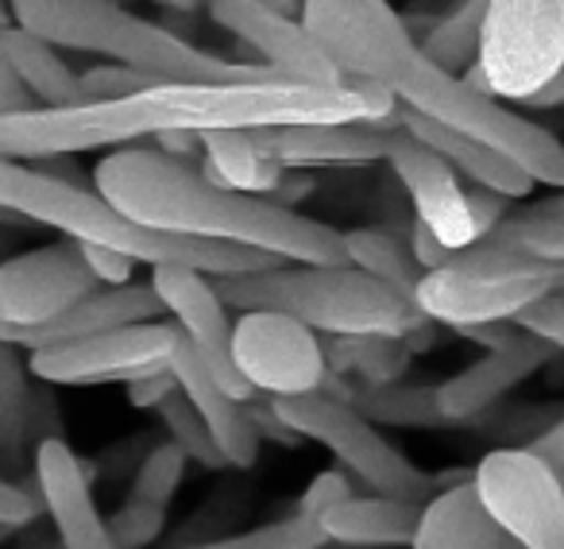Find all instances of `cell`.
Wrapping results in <instances>:
<instances>
[{
    "instance_id": "1",
    "label": "cell",
    "mask_w": 564,
    "mask_h": 549,
    "mask_svg": "<svg viewBox=\"0 0 564 549\" xmlns=\"http://www.w3.org/2000/svg\"><path fill=\"white\" fill-rule=\"evenodd\" d=\"M310 120H371L352 82L314 86L291 78L248 82H155L128 97L78 105H32L0 112V159H58L82 151L128 148L143 136L279 128Z\"/></svg>"
},
{
    "instance_id": "2",
    "label": "cell",
    "mask_w": 564,
    "mask_h": 549,
    "mask_svg": "<svg viewBox=\"0 0 564 549\" xmlns=\"http://www.w3.org/2000/svg\"><path fill=\"white\" fill-rule=\"evenodd\" d=\"M302 20L340 74L376 78L402 109L499 148L538 186L564 190V143L510 101L476 89L422 51L417 35L387 0H306Z\"/></svg>"
},
{
    "instance_id": "3",
    "label": "cell",
    "mask_w": 564,
    "mask_h": 549,
    "mask_svg": "<svg viewBox=\"0 0 564 549\" xmlns=\"http://www.w3.org/2000/svg\"><path fill=\"white\" fill-rule=\"evenodd\" d=\"M94 190L148 228L240 244L291 263H348L340 228L274 197L217 186L189 159L155 148H112L94 166Z\"/></svg>"
},
{
    "instance_id": "4",
    "label": "cell",
    "mask_w": 564,
    "mask_h": 549,
    "mask_svg": "<svg viewBox=\"0 0 564 549\" xmlns=\"http://www.w3.org/2000/svg\"><path fill=\"white\" fill-rule=\"evenodd\" d=\"M0 209L17 213L20 220H40L58 228L78 244H101L132 256L135 263H186L205 274H240L259 267L291 263V259L267 256L240 244L205 240V236H182L166 228H148L140 220L124 217L109 197L94 186H82V179H63L40 163L24 159H0Z\"/></svg>"
},
{
    "instance_id": "5",
    "label": "cell",
    "mask_w": 564,
    "mask_h": 549,
    "mask_svg": "<svg viewBox=\"0 0 564 549\" xmlns=\"http://www.w3.org/2000/svg\"><path fill=\"white\" fill-rule=\"evenodd\" d=\"M213 283L228 310H279L322 337H406L430 322L417 302L356 263H274L259 271L213 274Z\"/></svg>"
},
{
    "instance_id": "6",
    "label": "cell",
    "mask_w": 564,
    "mask_h": 549,
    "mask_svg": "<svg viewBox=\"0 0 564 549\" xmlns=\"http://www.w3.org/2000/svg\"><path fill=\"white\" fill-rule=\"evenodd\" d=\"M9 12L20 28L43 35L55 47L101 55L105 63L135 66L163 82L282 78L267 63H232L194 47L155 20L120 9L117 0H9Z\"/></svg>"
},
{
    "instance_id": "7",
    "label": "cell",
    "mask_w": 564,
    "mask_h": 549,
    "mask_svg": "<svg viewBox=\"0 0 564 549\" xmlns=\"http://www.w3.org/2000/svg\"><path fill=\"white\" fill-rule=\"evenodd\" d=\"M267 402H271L274 415L291 426L294 433L329 449L340 461V469L352 472L368 492L399 495V499H414V503H425L437 492V480L417 469L406 453H399L376 430V422L368 415H360L352 402L337 399L329 391L286 395V399H267Z\"/></svg>"
},
{
    "instance_id": "8",
    "label": "cell",
    "mask_w": 564,
    "mask_h": 549,
    "mask_svg": "<svg viewBox=\"0 0 564 549\" xmlns=\"http://www.w3.org/2000/svg\"><path fill=\"white\" fill-rule=\"evenodd\" d=\"M564 66V0H491L471 86L522 105Z\"/></svg>"
},
{
    "instance_id": "9",
    "label": "cell",
    "mask_w": 564,
    "mask_h": 549,
    "mask_svg": "<svg viewBox=\"0 0 564 549\" xmlns=\"http://www.w3.org/2000/svg\"><path fill=\"white\" fill-rule=\"evenodd\" d=\"M471 484L522 549H564V480L533 449H491L471 472Z\"/></svg>"
},
{
    "instance_id": "10",
    "label": "cell",
    "mask_w": 564,
    "mask_h": 549,
    "mask_svg": "<svg viewBox=\"0 0 564 549\" xmlns=\"http://www.w3.org/2000/svg\"><path fill=\"white\" fill-rule=\"evenodd\" d=\"M232 364L243 384L267 399L322 391L329 379L322 333L279 310H236Z\"/></svg>"
},
{
    "instance_id": "11",
    "label": "cell",
    "mask_w": 564,
    "mask_h": 549,
    "mask_svg": "<svg viewBox=\"0 0 564 549\" xmlns=\"http://www.w3.org/2000/svg\"><path fill=\"white\" fill-rule=\"evenodd\" d=\"M178 341V325L159 317V322H132L117 330L94 333V337L70 341L32 353L28 368L40 384L51 387H89V384H128L151 368H163L171 360V348Z\"/></svg>"
},
{
    "instance_id": "12",
    "label": "cell",
    "mask_w": 564,
    "mask_h": 549,
    "mask_svg": "<svg viewBox=\"0 0 564 549\" xmlns=\"http://www.w3.org/2000/svg\"><path fill=\"white\" fill-rule=\"evenodd\" d=\"M205 12L220 32L251 47L282 78L314 82V86H340L345 78L329 51L314 40L306 20L279 0H205Z\"/></svg>"
},
{
    "instance_id": "13",
    "label": "cell",
    "mask_w": 564,
    "mask_h": 549,
    "mask_svg": "<svg viewBox=\"0 0 564 549\" xmlns=\"http://www.w3.org/2000/svg\"><path fill=\"white\" fill-rule=\"evenodd\" d=\"M97 291L78 240L63 236L0 259V325H40Z\"/></svg>"
},
{
    "instance_id": "14",
    "label": "cell",
    "mask_w": 564,
    "mask_h": 549,
    "mask_svg": "<svg viewBox=\"0 0 564 549\" xmlns=\"http://www.w3.org/2000/svg\"><path fill=\"white\" fill-rule=\"evenodd\" d=\"M541 294H549V287L530 274H495L460 263H441L433 271H422L414 302L433 325L456 333L484 322H514Z\"/></svg>"
},
{
    "instance_id": "15",
    "label": "cell",
    "mask_w": 564,
    "mask_h": 549,
    "mask_svg": "<svg viewBox=\"0 0 564 549\" xmlns=\"http://www.w3.org/2000/svg\"><path fill=\"white\" fill-rule=\"evenodd\" d=\"M151 287H155L166 317L197 348V356L209 364L213 376L236 399H251L256 391L243 384V376L232 364V317H228V302L220 299L213 274L186 263H159L151 267Z\"/></svg>"
},
{
    "instance_id": "16",
    "label": "cell",
    "mask_w": 564,
    "mask_h": 549,
    "mask_svg": "<svg viewBox=\"0 0 564 549\" xmlns=\"http://www.w3.org/2000/svg\"><path fill=\"white\" fill-rule=\"evenodd\" d=\"M387 163H391L399 186L406 190L410 205H414V217L422 225H430L437 233L441 244H448L453 251L468 248L479 240V225L471 217L468 186H464L460 174L448 166V159H441L430 143H422L417 136H410L399 125L387 151Z\"/></svg>"
},
{
    "instance_id": "17",
    "label": "cell",
    "mask_w": 564,
    "mask_h": 549,
    "mask_svg": "<svg viewBox=\"0 0 564 549\" xmlns=\"http://www.w3.org/2000/svg\"><path fill=\"white\" fill-rule=\"evenodd\" d=\"M556 348L545 337L518 325V333L499 348H484L479 360L437 384V402L445 410L448 426H468L484 418L495 402H502L518 384L533 379L549 360H556Z\"/></svg>"
},
{
    "instance_id": "18",
    "label": "cell",
    "mask_w": 564,
    "mask_h": 549,
    "mask_svg": "<svg viewBox=\"0 0 564 549\" xmlns=\"http://www.w3.org/2000/svg\"><path fill=\"white\" fill-rule=\"evenodd\" d=\"M35 487L43 495L51 523H55V538L63 549H120L112 541L105 515L94 503V476L89 464L70 449L66 438H43L32 456Z\"/></svg>"
},
{
    "instance_id": "19",
    "label": "cell",
    "mask_w": 564,
    "mask_h": 549,
    "mask_svg": "<svg viewBox=\"0 0 564 549\" xmlns=\"http://www.w3.org/2000/svg\"><path fill=\"white\" fill-rule=\"evenodd\" d=\"M399 120H310L251 128V143L286 166H337L387 159Z\"/></svg>"
},
{
    "instance_id": "20",
    "label": "cell",
    "mask_w": 564,
    "mask_h": 549,
    "mask_svg": "<svg viewBox=\"0 0 564 549\" xmlns=\"http://www.w3.org/2000/svg\"><path fill=\"white\" fill-rule=\"evenodd\" d=\"M166 364H171L174 379H178V391L194 402L202 422L209 426L213 441H217L228 469H240V472L256 469L263 438H259L256 422H251V415H248V399H236V395L213 376L209 364L197 356V348L189 345L182 333H178V341H174L171 360Z\"/></svg>"
},
{
    "instance_id": "21",
    "label": "cell",
    "mask_w": 564,
    "mask_h": 549,
    "mask_svg": "<svg viewBox=\"0 0 564 549\" xmlns=\"http://www.w3.org/2000/svg\"><path fill=\"white\" fill-rule=\"evenodd\" d=\"M410 549H522V546L484 507V499H479L476 484L468 476L448 487H437L422 503V518H417Z\"/></svg>"
},
{
    "instance_id": "22",
    "label": "cell",
    "mask_w": 564,
    "mask_h": 549,
    "mask_svg": "<svg viewBox=\"0 0 564 549\" xmlns=\"http://www.w3.org/2000/svg\"><path fill=\"white\" fill-rule=\"evenodd\" d=\"M399 125L406 128L410 136H417L422 143H430L441 159H448V166H453L460 179H468L471 186L495 190V194L514 197V202L518 197H530L533 186H538L514 159L502 155L491 143L476 140V136H464V132H456V128L437 125V120H425L410 109H399Z\"/></svg>"
},
{
    "instance_id": "23",
    "label": "cell",
    "mask_w": 564,
    "mask_h": 549,
    "mask_svg": "<svg viewBox=\"0 0 564 549\" xmlns=\"http://www.w3.org/2000/svg\"><path fill=\"white\" fill-rule=\"evenodd\" d=\"M422 518V503L399 499V495H352L325 510L322 523L325 538L345 549H410Z\"/></svg>"
},
{
    "instance_id": "24",
    "label": "cell",
    "mask_w": 564,
    "mask_h": 549,
    "mask_svg": "<svg viewBox=\"0 0 564 549\" xmlns=\"http://www.w3.org/2000/svg\"><path fill=\"white\" fill-rule=\"evenodd\" d=\"M202 171L217 186L271 197L282 186L291 166L271 159L267 151H259L248 132L225 128V132H202Z\"/></svg>"
},
{
    "instance_id": "25",
    "label": "cell",
    "mask_w": 564,
    "mask_h": 549,
    "mask_svg": "<svg viewBox=\"0 0 564 549\" xmlns=\"http://www.w3.org/2000/svg\"><path fill=\"white\" fill-rule=\"evenodd\" d=\"M24 348L12 341H0V472L4 476H24L32 464V368H28Z\"/></svg>"
},
{
    "instance_id": "26",
    "label": "cell",
    "mask_w": 564,
    "mask_h": 549,
    "mask_svg": "<svg viewBox=\"0 0 564 549\" xmlns=\"http://www.w3.org/2000/svg\"><path fill=\"white\" fill-rule=\"evenodd\" d=\"M4 43H9L12 66H17L20 82H24V89L32 94L35 105L86 101V94H82V74L63 58V47H55V43L43 40V35L20 28L17 20H12Z\"/></svg>"
},
{
    "instance_id": "27",
    "label": "cell",
    "mask_w": 564,
    "mask_h": 549,
    "mask_svg": "<svg viewBox=\"0 0 564 549\" xmlns=\"http://www.w3.org/2000/svg\"><path fill=\"white\" fill-rule=\"evenodd\" d=\"M345 402H352L371 422L402 426V430H445L448 418L437 402V384H356L348 387Z\"/></svg>"
},
{
    "instance_id": "28",
    "label": "cell",
    "mask_w": 564,
    "mask_h": 549,
    "mask_svg": "<svg viewBox=\"0 0 564 549\" xmlns=\"http://www.w3.org/2000/svg\"><path fill=\"white\" fill-rule=\"evenodd\" d=\"M487 17H491V0H448L445 12L425 28V35H417V43L433 63L460 74L476 63Z\"/></svg>"
},
{
    "instance_id": "29",
    "label": "cell",
    "mask_w": 564,
    "mask_h": 549,
    "mask_svg": "<svg viewBox=\"0 0 564 549\" xmlns=\"http://www.w3.org/2000/svg\"><path fill=\"white\" fill-rule=\"evenodd\" d=\"M345 236V256L348 263H356L360 271L376 274L379 283L394 287L399 294H406L414 302V291L422 283V267H417L410 244L391 228H348Z\"/></svg>"
},
{
    "instance_id": "30",
    "label": "cell",
    "mask_w": 564,
    "mask_h": 549,
    "mask_svg": "<svg viewBox=\"0 0 564 549\" xmlns=\"http://www.w3.org/2000/svg\"><path fill=\"white\" fill-rule=\"evenodd\" d=\"M325 356H329V372L360 376V384H394L406 376L414 348L406 337L371 333V337H329Z\"/></svg>"
},
{
    "instance_id": "31",
    "label": "cell",
    "mask_w": 564,
    "mask_h": 549,
    "mask_svg": "<svg viewBox=\"0 0 564 549\" xmlns=\"http://www.w3.org/2000/svg\"><path fill=\"white\" fill-rule=\"evenodd\" d=\"M325 546H329V538H325L322 523L294 510L286 518L256 526V530L228 534V538L197 541V546H178V549H325Z\"/></svg>"
},
{
    "instance_id": "32",
    "label": "cell",
    "mask_w": 564,
    "mask_h": 549,
    "mask_svg": "<svg viewBox=\"0 0 564 549\" xmlns=\"http://www.w3.org/2000/svg\"><path fill=\"white\" fill-rule=\"evenodd\" d=\"M159 418H163V426H166V433H171L174 445L189 456V464H202L205 472L228 469L225 456H220V449H217V441H213L209 426L202 422V415L194 410V402H189L182 391L166 395V399L159 402Z\"/></svg>"
},
{
    "instance_id": "33",
    "label": "cell",
    "mask_w": 564,
    "mask_h": 549,
    "mask_svg": "<svg viewBox=\"0 0 564 549\" xmlns=\"http://www.w3.org/2000/svg\"><path fill=\"white\" fill-rule=\"evenodd\" d=\"M186 464H189V456L182 453L174 441L155 445L148 456H143L140 469H135L132 492H128V495H135V499H148V503H159V507H171V499L178 495V487H182V476H186Z\"/></svg>"
},
{
    "instance_id": "34",
    "label": "cell",
    "mask_w": 564,
    "mask_h": 549,
    "mask_svg": "<svg viewBox=\"0 0 564 549\" xmlns=\"http://www.w3.org/2000/svg\"><path fill=\"white\" fill-rule=\"evenodd\" d=\"M105 526H109L112 541H117L120 549H148L151 541H159V534H163L166 507L128 495V499L105 518Z\"/></svg>"
},
{
    "instance_id": "35",
    "label": "cell",
    "mask_w": 564,
    "mask_h": 549,
    "mask_svg": "<svg viewBox=\"0 0 564 549\" xmlns=\"http://www.w3.org/2000/svg\"><path fill=\"white\" fill-rule=\"evenodd\" d=\"M510 244H518L522 251L545 259H564V217H545V213H510L502 225H495Z\"/></svg>"
},
{
    "instance_id": "36",
    "label": "cell",
    "mask_w": 564,
    "mask_h": 549,
    "mask_svg": "<svg viewBox=\"0 0 564 549\" xmlns=\"http://www.w3.org/2000/svg\"><path fill=\"white\" fill-rule=\"evenodd\" d=\"M155 74L148 71H135V66H124V63H105V66H89L82 71V94L86 101H109V97H128L135 89H148L155 86Z\"/></svg>"
},
{
    "instance_id": "37",
    "label": "cell",
    "mask_w": 564,
    "mask_h": 549,
    "mask_svg": "<svg viewBox=\"0 0 564 549\" xmlns=\"http://www.w3.org/2000/svg\"><path fill=\"white\" fill-rule=\"evenodd\" d=\"M43 510L47 507H43L40 487H24L20 480H12V476L0 472V526L24 530V526H32Z\"/></svg>"
},
{
    "instance_id": "38",
    "label": "cell",
    "mask_w": 564,
    "mask_h": 549,
    "mask_svg": "<svg viewBox=\"0 0 564 549\" xmlns=\"http://www.w3.org/2000/svg\"><path fill=\"white\" fill-rule=\"evenodd\" d=\"M514 322L525 325L530 333H538V337H545L549 345L564 356V294H541V299L530 302Z\"/></svg>"
},
{
    "instance_id": "39",
    "label": "cell",
    "mask_w": 564,
    "mask_h": 549,
    "mask_svg": "<svg viewBox=\"0 0 564 549\" xmlns=\"http://www.w3.org/2000/svg\"><path fill=\"white\" fill-rule=\"evenodd\" d=\"M352 484H348V476L345 472H337V469H329V472H317L314 480H310V487L302 492V499H299V515H306V518H322L329 507H337V503H345V499H352Z\"/></svg>"
},
{
    "instance_id": "40",
    "label": "cell",
    "mask_w": 564,
    "mask_h": 549,
    "mask_svg": "<svg viewBox=\"0 0 564 549\" xmlns=\"http://www.w3.org/2000/svg\"><path fill=\"white\" fill-rule=\"evenodd\" d=\"M9 28H12V12L4 9V0H0V112H20V109H32L35 101L24 89V82H20L17 66H12L9 43H4Z\"/></svg>"
},
{
    "instance_id": "41",
    "label": "cell",
    "mask_w": 564,
    "mask_h": 549,
    "mask_svg": "<svg viewBox=\"0 0 564 549\" xmlns=\"http://www.w3.org/2000/svg\"><path fill=\"white\" fill-rule=\"evenodd\" d=\"M86 251V263L94 271L97 287H124L135 279V259L124 256L117 248H101V244H82Z\"/></svg>"
},
{
    "instance_id": "42",
    "label": "cell",
    "mask_w": 564,
    "mask_h": 549,
    "mask_svg": "<svg viewBox=\"0 0 564 549\" xmlns=\"http://www.w3.org/2000/svg\"><path fill=\"white\" fill-rule=\"evenodd\" d=\"M128 402H132L135 410H159V402L166 399V395L178 391V379H174L171 364H163V368H151L143 372V376L128 379Z\"/></svg>"
},
{
    "instance_id": "43",
    "label": "cell",
    "mask_w": 564,
    "mask_h": 549,
    "mask_svg": "<svg viewBox=\"0 0 564 549\" xmlns=\"http://www.w3.org/2000/svg\"><path fill=\"white\" fill-rule=\"evenodd\" d=\"M525 449H533V453H538L541 461L553 464V469H564V415L553 418V422H549Z\"/></svg>"
},
{
    "instance_id": "44",
    "label": "cell",
    "mask_w": 564,
    "mask_h": 549,
    "mask_svg": "<svg viewBox=\"0 0 564 549\" xmlns=\"http://www.w3.org/2000/svg\"><path fill=\"white\" fill-rule=\"evenodd\" d=\"M522 105H530V109H556V105H564V66L549 74V78L541 82V86L533 89Z\"/></svg>"
},
{
    "instance_id": "45",
    "label": "cell",
    "mask_w": 564,
    "mask_h": 549,
    "mask_svg": "<svg viewBox=\"0 0 564 549\" xmlns=\"http://www.w3.org/2000/svg\"><path fill=\"white\" fill-rule=\"evenodd\" d=\"M530 213H545V217H564V190H553L549 197L530 205Z\"/></svg>"
},
{
    "instance_id": "46",
    "label": "cell",
    "mask_w": 564,
    "mask_h": 549,
    "mask_svg": "<svg viewBox=\"0 0 564 549\" xmlns=\"http://www.w3.org/2000/svg\"><path fill=\"white\" fill-rule=\"evenodd\" d=\"M12 534H17V530H12V526H0V546H4V541H9Z\"/></svg>"
},
{
    "instance_id": "47",
    "label": "cell",
    "mask_w": 564,
    "mask_h": 549,
    "mask_svg": "<svg viewBox=\"0 0 564 549\" xmlns=\"http://www.w3.org/2000/svg\"><path fill=\"white\" fill-rule=\"evenodd\" d=\"M35 549H63V541H58V538H51V541H43V546H35Z\"/></svg>"
}]
</instances>
